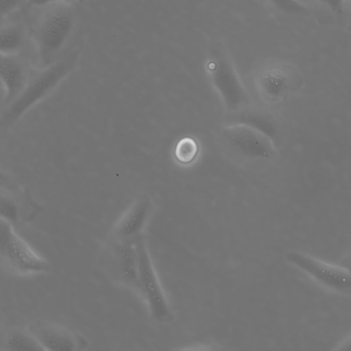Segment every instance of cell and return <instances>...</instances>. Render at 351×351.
<instances>
[{"instance_id": "cell-14", "label": "cell", "mask_w": 351, "mask_h": 351, "mask_svg": "<svg viewBox=\"0 0 351 351\" xmlns=\"http://www.w3.org/2000/svg\"><path fill=\"white\" fill-rule=\"evenodd\" d=\"M5 346L14 351H42L45 350L35 336L29 330L12 329L5 337Z\"/></svg>"}, {"instance_id": "cell-23", "label": "cell", "mask_w": 351, "mask_h": 351, "mask_svg": "<svg viewBox=\"0 0 351 351\" xmlns=\"http://www.w3.org/2000/svg\"><path fill=\"white\" fill-rule=\"evenodd\" d=\"M333 350H351V335L337 344Z\"/></svg>"}, {"instance_id": "cell-21", "label": "cell", "mask_w": 351, "mask_h": 351, "mask_svg": "<svg viewBox=\"0 0 351 351\" xmlns=\"http://www.w3.org/2000/svg\"><path fill=\"white\" fill-rule=\"evenodd\" d=\"M73 0H29V4L35 6L51 5L57 3H66Z\"/></svg>"}, {"instance_id": "cell-19", "label": "cell", "mask_w": 351, "mask_h": 351, "mask_svg": "<svg viewBox=\"0 0 351 351\" xmlns=\"http://www.w3.org/2000/svg\"><path fill=\"white\" fill-rule=\"evenodd\" d=\"M335 14H343L344 0H312Z\"/></svg>"}, {"instance_id": "cell-24", "label": "cell", "mask_w": 351, "mask_h": 351, "mask_svg": "<svg viewBox=\"0 0 351 351\" xmlns=\"http://www.w3.org/2000/svg\"><path fill=\"white\" fill-rule=\"evenodd\" d=\"M341 265L347 269L351 273V253L343 258Z\"/></svg>"}, {"instance_id": "cell-9", "label": "cell", "mask_w": 351, "mask_h": 351, "mask_svg": "<svg viewBox=\"0 0 351 351\" xmlns=\"http://www.w3.org/2000/svg\"><path fill=\"white\" fill-rule=\"evenodd\" d=\"M29 330L45 350H75L87 345L83 337L57 324L38 322L34 324Z\"/></svg>"}, {"instance_id": "cell-7", "label": "cell", "mask_w": 351, "mask_h": 351, "mask_svg": "<svg viewBox=\"0 0 351 351\" xmlns=\"http://www.w3.org/2000/svg\"><path fill=\"white\" fill-rule=\"evenodd\" d=\"M221 136L228 149L245 161L267 162L274 156V143L265 135L245 125L226 124Z\"/></svg>"}, {"instance_id": "cell-1", "label": "cell", "mask_w": 351, "mask_h": 351, "mask_svg": "<svg viewBox=\"0 0 351 351\" xmlns=\"http://www.w3.org/2000/svg\"><path fill=\"white\" fill-rule=\"evenodd\" d=\"M79 56V51L73 50L50 64L31 69L24 89L6 105L1 115V126H13L34 106L49 96L74 69Z\"/></svg>"}, {"instance_id": "cell-20", "label": "cell", "mask_w": 351, "mask_h": 351, "mask_svg": "<svg viewBox=\"0 0 351 351\" xmlns=\"http://www.w3.org/2000/svg\"><path fill=\"white\" fill-rule=\"evenodd\" d=\"M21 0H0L1 17L8 16L20 5Z\"/></svg>"}, {"instance_id": "cell-5", "label": "cell", "mask_w": 351, "mask_h": 351, "mask_svg": "<svg viewBox=\"0 0 351 351\" xmlns=\"http://www.w3.org/2000/svg\"><path fill=\"white\" fill-rule=\"evenodd\" d=\"M285 258L323 288L339 294H351V273L342 265L299 251L289 252Z\"/></svg>"}, {"instance_id": "cell-18", "label": "cell", "mask_w": 351, "mask_h": 351, "mask_svg": "<svg viewBox=\"0 0 351 351\" xmlns=\"http://www.w3.org/2000/svg\"><path fill=\"white\" fill-rule=\"evenodd\" d=\"M20 205L16 199L1 191L0 201L1 219L10 223L16 222L21 216Z\"/></svg>"}, {"instance_id": "cell-3", "label": "cell", "mask_w": 351, "mask_h": 351, "mask_svg": "<svg viewBox=\"0 0 351 351\" xmlns=\"http://www.w3.org/2000/svg\"><path fill=\"white\" fill-rule=\"evenodd\" d=\"M206 69L211 84L230 114L250 106V99L232 62L221 47L211 49Z\"/></svg>"}, {"instance_id": "cell-2", "label": "cell", "mask_w": 351, "mask_h": 351, "mask_svg": "<svg viewBox=\"0 0 351 351\" xmlns=\"http://www.w3.org/2000/svg\"><path fill=\"white\" fill-rule=\"evenodd\" d=\"M65 3H54L44 13L35 29L34 38L41 66L57 60L73 32V14Z\"/></svg>"}, {"instance_id": "cell-13", "label": "cell", "mask_w": 351, "mask_h": 351, "mask_svg": "<svg viewBox=\"0 0 351 351\" xmlns=\"http://www.w3.org/2000/svg\"><path fill=\"white\" fill-rule=\"evenodd\" d=\"M112 247V252L121 278L126 285L138 291V254L134 239H114Z\"/></svg>"}, {"instance_id": "cell-22", "label": "cell", "mask_w": 351, "mask_h": 351, "mask_svg": "<svg viewBox=\"0 0 351 351\" xmlns=\"http://www.w3.org/2000/svg\"><path fill=\"white\" fill-rule=\"evenodd\" d=\"M343 14L346 16L348 26L351 29V0H344Z\"/></svg>"}, {"instance_id": "cell-15", "label": "cell", "mask_w": 351, "mask_h": 351, "mask_svg": "<svg viewBox=\"0 0 351 351\" xmlns=\"http://www.w3.org/2000/svg\"><path fill=\"white\" fill-rule=\"evenodd\" d=\"M0 51L2 55H16L23 43V32L19 26L8 23L1 27Z\"/></svg>"}, {"instance_id": "cell-8", "label": "cell", "mask_w": 351, "mask_h": 351, "mask_svg": "<svg viewBox=\"0 0 351 351\" xmlns=\"http://www.w3.org/2000/svg\"><path fill=\"white\" fill-rule=\"evenodd\" d=\"M138 263V291L145 298L152 317L160 322H169L173 315L158 282L141 235L134 238Z\"/></svg>"}, {"instance_id": "cell-12", "label": "cell", "mask_w": 351, "mask_h": 351, "mask_svg": "<svg viewBox=\"0 0 351 351\" xmlns=\"http://www.w3.org/2000/svg\"><path fill=\"white\" fill-rule=\"evenodd\" d=\"M227 124H240L249 127L267 136L276 145L280 128L276 119L269 112L249 106L230 114Z\"/></svg>"}, {"instance_id": "cell-11", "label": "cell", "mask_w": 351, "mask_h": 351, "mask_svg": "<svg viewBox=\"0 0 351 351\" xmlns=\"http://www.w3.org/2000/svg\"><path fill=\"white\" fill-rule=\"evenodd\" d=\"M30 70H27L16 55H2L0 60V76L4 88V101L7 104L15 99L25 87Z\"/></svg>"}, {"instance_id": "cell-17", "label": "cell", "mask_w": 351, "mask_h": 351, "mask_svg": "<svg viewBox=\"0 0 351 351\" xmlns=\"http://www.w3.org/2000/svg\"><path fill=\"white\" fill-rule=\"evenodd\" d=\"M277 12L288 16H307L310 9L300 0H267Z\"/></svg>"}, {"instance_id": "cell-6", "label": "cell", "mask_w": 351, "mask_h": 351, "mask_svg": "<svg viewBox=\"0 0 351 351\" xmlns=\"http://www.w3.org/2000/svg\"><path fill=\"white\" fill-rule=\"evenodd\" d=\"M301 77L296 69L282 61L262 65L254 77L255 89L265 102L276 104L285 100L300 85Z\"/></svg>"}, {"instance_id": "cell-16", "label": "cell", "mask_w": 351, "mask_h": 351, "mask_svg": "<svg viewBox=\"0 0 351 351\" xmlns=\"http://www.w3.org/2000/svg\"><path fill=\"white\" fill-rule=\"evenodd\" d=\"M199 150L197 141L193 137L185 136L177 142L174 149V156L179 163L189 165L195 160Z\"/></svg>"}, {"instance_id": "cell-4", "label": "cell", "mask_w": 351, "mask_h": 351, "mask_svg": "<svg viewBox=\"0 0 351 351\" xmlns=\"http://www.w3.org/2000/svg\"><path fill=\"white\" fill-rule=\"evenodd\" d=\"M0 254L5 266L17 274H38L50 269L48 261L15 231L12 224L1 219Z\"/></svg>"}, {"instance_id": "cell-10", "label": "cell", "mask_w": 351, "mask_h": 351, "mask_svg": "<svg viewBox=\"0 0 351 351\" xmlns=\"http://www.w3.org/2000/svg\"><path fill=\"white\" fill-rule=\"evenodd\" d=\"M152 209L150 196L146 193L138 195L114 226V239H132L140 235Z\"/></svg>"}]
</instances>
